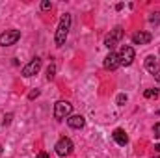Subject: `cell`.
Masks as SVG:
<instances>
[{
    "instance_id": "9",
    "label": "cell",
    "mask_w": 160,
    "mask_h": 158,
    "mask_svg": "<svg viewBox=\"0 0 160 158\" xmlns=\"http://www.w3.org/2000/svg\"><path fill=\"white\" fill-rule=\"evenodd\" d=\"M104 67H106V69H110V71H114V69H118V67H119V58H118V54H116V52H110V54L104 58Z\"/></svg>"
},
{
    "instance_id": "18",
    "label": "cell",
    "mask_w": 160,
    "mask_h": 158,
    "mask_svg": "<svg viewBox=\"0 0 160 158\" xmlns=\"http://www.w3.org/2000/svg\"><path fill=\"white\" fill-rule=\"evenodd\" d=\"M153 132H155V136H157V138H160V123H157V125L153 126Z\"/></svg>"
},
{
    "instance_id": "7",
    "label": "cell",
    "mask_w": 160,
    "mask_h": 158,
    "mask_svg": "<svg viewBox=\"0 0 160 158\" xmlns=\"http://www.w3.org/2000/svg\"><path fill=\"white\" fill-rule=\"evenodd\" d=\"M121 37H123V28L121 26H118V28H114L112 32H110V36H106V39H104V45L110 48V52H112V48L118 45L121 41Z\"/></svg>"
},
{
    "instance_id": "8",
    "label": "cell",
    "mask_w": 160,
    "mask_h": 158,
    "mask_svg": "<svg viewBox=\"0 0 160 158\" xmlns=\"http://www.w3.org/2000/svg\"><path fill=\"white\" fill-rule=\"evenodd\" d=\"M151 39H153V36L149 32H136V34H132V43L134 45H147Z\"/></svg>"
},
{
    "instance_id": "13",
    "label": "cell",
    "mask_w": 160,
    "mask_h": 158,
    "mask_svg": "<svg viewBox=\"0 0 160 158\" xmlns=\"http://www.w3.org/2000/svg\"><path fill=\"white\" fill-rule=\"evenodd\" d=\"M145 99H158L160 97V89H145Z\"/></svg>"
},
{
    "instance_id": "3",
    "label": "cell",
    "mask_w": 160,
    "mask_h": 158,
    "mask_svg": "<svg viewBox=\"0 0 160 158\" xmlns=\"http://www.w3.org/2000/svg\"><path fill=\"white\" fill-rule=\"evenodd\" d=\"M134 48L130 47V45H123L121 47V50L118 52V58H119V65H125V67H128V65H132V62H134Z\"/></svg>"
},
{
    "instance_id": "14",
    "label": "cell",
    "mask_w": 160,
    "mask_h": 158,
    "mask_svg": "<svg viewBox=\"0 0 160 158\" xmlns=\"http://www.w3.org/2000/svg\"><path fill=\"white\" fill-rule=\"evenodd\" d=\"M54 75H56V65L52 63V65H48V69H47V78L52 80L54 78Z\"/></svg>"
},
{
    "instance_id": "11",
    "label": "cell",
    "mask_w": 160,
    "mask_h": 158,
    "mask_svg": "<svg viewBox=\"0 0 160 158\" xmlns=\"http://www.w3.org/2000/svg\"><path fill=\"white\" fill-rule=\"evenodd\" d=\"M112 138L116 140L118 145H127V143H128V136H127V132H125L123 128H116L114 134H112Z\"/></svg>"
},
{
    "instance_id": "12",
    "label": "cell",
    "mask_w": 160,
    "mask_h": 158,
    "mask_svg": "<svg viewBox=\"0 0 160 158\" xmlns=\"http://www.w3.org/2000/svg\"><path fill=\"white\" fill-rule=\"evenodd\" d=\"M67 125L71 128H82L86 125V119L82 117V116H69L67 117Z\"/></svg>"
},
{
    "instance_id": "6",
    "label": "cell",
    "mask_w": 160,
    "mask_h": 158,
    "mask_svg": "<svg viewBox=\"0 0 160 158\" xmlns=\"http://www.w3.org/2000/svg\"><path fill=\"white\" fill-rule=\"evenodd\" d=\"M41 65H43V62H41V58H34L28 65H24L22 67V77H26V78H30V77H34V75H38L41 69Z\"/></svg>"
},
{
    "instance_id": "4",
    "label": "cell",
    "mask_w": 160,
    "mask_h": 158,
    "mask_svg": "<svg viewBox=\"0 0 160 158\" xmlns=\"http://www.w3.org/2000/svg\"><path fill=\"white\" fill-rule=\"evenodd\" d=\"M21 39V32L19 30H6L0 34V45L2 47H11Z\"/></svg>"
},
{
    "instance_id": "20",
    "label": "cell",
    "mask_w": 160,
    "mask_h": 158,
    "mask_svg": "<svg viewBox=\"0 0 160 158\" xmlns=\"http://www.w3.org/2000/svg\"><path fill=\"white\" fill-rule=\"evenodd\" d=\"M36 158H50V156H48L47 153H39V155H38V156H36Z\"/></svg>"
},
{
    "instance_id": "5",
    "label": "cell",
    "mask_w": 160,
    "mask_h": 158,
    "mask_svg": "<svg viewBox=\"0 0 160 158\" xmlns=\"http://www.w3.org/2000/svg\"><path fill=\"white\" fill-rule=\"evenodd\" d=\"M56 153L60 155V156H69L71 153H73V141L69 140V138H60V141L56 143Z\"/></svg>"
},
{
    "instance_id": "21",
    "label": "cell",
    "mask_w": 160,
    "mask_h": 158,
    "mask_svg": "<svg viewBox=\"0 0 160 158\" xmlns=\"http://www.w3.org/2000/svg\"><path fill=\"white\" fill-rule=\"evenodd\" d=\"M155 80H157V82H160V71L157 73V75H155Z\"/></svg>"
},
{
    "instance_id": "17",
    "label": "cell",
    "mask_w": 160,
    "mask_h": 158,
    "mask_svg": "<svg viewBox=\"0 0 160 158\" xmlns=\"http://www.w3.org/2000/svg\"><path fill=\"white\" fill-rule=\"evenodd\" d=\"M36 97H39V89H34V91H30V95H28V99L32 101V99H36Z\"/></svg>"
},
{
    "instance_id": "1",
    "label": "cell",
    "mask_w": 160,
    "mask_h": 158,
    "mask_svg": "<svg viewBox=\"0 0 160 158\" xmlns=\"http://www.w3.org/2000/svg\"><path fill=\"white\" fill-rule=\"evenodd\" d=\"M69 28H71V15L65 13L62 19H60V24H58V30H56V47H62L65 39H67V34H69Z\"/></svg>"
},
{
    "instance_id": "15",
    "label": "cell",
    "mask_w": 160,
    "mask_h": 158,
    "mask_svg": "<svg viewBox=\"0 0 160 158\" xmlns=\"http://www.w3.org/2000/svg\"><path fill=\"white\" fill-rule=\"evenodd\" d=\"M125 102H127V95H125V93H119V95H118V104L123 106Z\"/></svg>"
},
{
    "instance_id": "22",
    "label": "cell",
    "mask_w": 160,
    "mask_h": 158,
    "mask_svg": "<svg viewBox=\"0 0 160 158\" xmlns=\"http://www.w3.org/2000/svg\"><path fill=\"white\" fill-rule=\"evenodd\" d=\"M155 149H157V151H158V153H160V145H157V147H155Z\"/></svg>"
},
{
    "instance_id": "23",
    "label": "cell",
    "mask_w": 160,
    "mask_h": 158,
    "mask_svg": "<svg viewBox=\"0 0 160 158\" xmlns=\"http://www.w3.org/2000/svg\"><path fill=\"white\" fill-rule=\"evenodd\" d=\"M158 114H160V112H158Z\"/></svg>"
},
{
    "instance_id": "10",
    "label": "cell",
    "mask_w": 160,
    "mask_h": 158,
    "mask_svg": "<svg viewBox=\"0 0 160 158\" xmlns=\"http://www.w3.org/2000/svg\"><path fill=\"white\" fill-rule=\"evenodd\" d=\"M145 69L151 73V75H157L160 69H158V60L155 56H147L145 58Z\"/></svg>"
},
{
    "instance_id": "2",
    "label": "cell",
    "mask_w": 160,
    "mask_h": 158,
    "mask_svg": "<svg viewBox=\"0 0 160 158\" xmlns=\"http://www.w3.org/2000/svg\"><path fill=\"white\" fill-rule=\"evenodd\" d=\"M71 112H73V104L71 102H67V101H58L56 104H54V117L56 119H67L71 116Z\"/></svg>"
},
{
    "instance_id": "16",
    "label": "cell",
    "mask_w": 160,
    "mask_h": 158,
    "mask_svg": "<svg viewBox=\"0 0 160 158\" xmlns=\"http://www.w3.org/2000/svg\"><path fill=\"white\" fill-rule=\"evenodd\" d=\"M50 7H52V4H50L48 0H43V2H41V9H50Z\"/></svg>"
},
{
    "instance_id": "19",
    "label": "cell",
    "mask_w": 160,
    "mask_h": 158,
    "mask_svg": "<svg viewBox=\"0 0 160 158\" xmlns=\"http://www.w3.org/2000/svg\"><path fill=\"white\" fill-rule=\"evenodd\" d=\"M11 117H13V116H11V114H8V116L4 117V125H9V123H11Z\"/></svg>"
}]
</instances>
